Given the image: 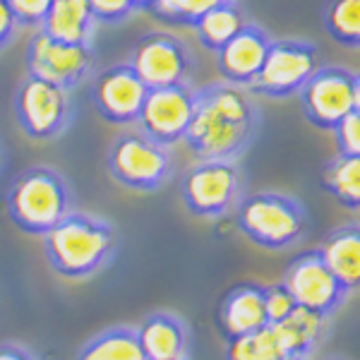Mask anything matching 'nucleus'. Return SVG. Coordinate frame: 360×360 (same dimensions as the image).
I'll list each match as a JSON object with an SVG mask.
<instances>
[{"label":"nucleus","instance_id":"5","mask_svg":"<svg viewBox=\"0 0 360 360\" xmlns=\"http://www.w3.org/2000/svg\"><path fill=\"white\" fill-rule=\"evenodd\" d=\"M17 127L34 142H53L65 135L75 120L72 91L63 89L39 75L27 72L13 94Z\"/></svg>","mask_w":360,"mask_h":360},{"label":"nucleus","instance_id":"15","mask_svg":"<svg viewBox=\"0 0 360 360\" xmlns=\"http://www.w3.org/2000/svg\"><path fill=\"white\" fill-rule=\"evenodd\" d=\"M269 44V32L264 27L255 25V22H248L224 49H219L214 53L217 56V70L224 82L248 89L252 84V79L259 75V70H262Z\"/></svg>","mask_w":360,"mask_h":360},{"label":"nucleus","instance_id":"31","mask_svg":"<svg viewBox=\"0 0 360 360\" xmlns=\"http://www.w3.org/2000/svg\"><path fill=\"white\" fill-rule=\"evenodd\" d=\"M17 32H20V27H17L15 15H13V10H10L8 0H0V51L13 46V41L17 39Z\"/></svg>","mask_w":360,"mask_h":360},{"label":"nucleus","instance_id":"10","mask_svg":"<svg viewBox=\"0 0 360 360\" xmlns=\"http://www.w3.org/2000/svg\"><path fill=\"white\" fill-rule=\"evenodd\" d=\"M127 63L147 89L190 84L195 72V56L190 46L164 29L142 34L127 53Z\"/></svg>","mask_w":360,"mask_h":360},{"label":"nucleus","instance_id":"27","mask_svg":"<svg viewBox=\"0 0 360 360\" xmlns=\"http://www.w3.org/2000/svg\"><path fill=\"white\" fill-rule=\"evenodd\" d=\"M98 27H120L137 13L135 0H89Z\"/></svg>","mask_w":360,"mask_h":360},{"label":"nucleus","instance_id":"14","mask_svg":"<svg viewBox=\"0 0 360 360\" xmlns=\"http://www.w3.org/2000/svg\"><path fill=\"white\" fill-rule=\"evenodd\" d=\"M353 77L356 72L348 68L319 65L298 91L307 123L317 130L332 132L353 111Z\"/></svg>","mask_w":360,"mask_h":360},{"label":"nucleus","instance_id":"32","mask_svg":"<svg viewBox=\"0 0 360 360\" xmlns=\"http://www.w3.org/2000/svg\"><path fill=\"white\" fill-rule=\"evenodd\" d=\"M0 360H37L27 348L17 344H0Z\"/></svg>","mask_w":360,"mask_h":360},{"label":"nucleus","instance_id":"29","mask_svg":"<svg viewBox=\"0 0 360 360\" xmlns=\"http://www.w3.org/2000/svg\"><path fill=\"white\" fill-rule=\"evenodd\" d=\"M51 3H53V0H8L20 29L41 27L46 15H49V10H51Z\"/></svg>","mask_w":360,"mask_h":360},{"label":"nucleus","instance_id":"38","mask_svg":"<svg viewBox=\"0 0 360 360\" xmlns=\"http://www.w3.org/2000/svg\"><path fill=\"white\" fill-rule=\"evenodd\" d=\"M180 360H188V358H180Z\"/></svg>","mask_w":360,"mask_h":360},{"label":"nucleus","instance_id":"2","mask_svg":"<svg viewBox=\"0 0 360 360\" xmlns=\"http://www.w3.org/2000/svg\"><path fill=\"white\" fill-rule=\"evenodd\" d=\"M44 240V255L51 269L70 281H82L98 274L118 250V231L103 217L70 212L58 221Z\"/></svg>","mask_w":360,"mask_h":360},{"label":"nucleus","instance_id":"21","mask_svg":"<svg viewBox=\"0 0 360 360\" xmlns=\"http://www.w3.org/2000/svg\"><path fill=\"white\" fill-rule=\"evenodd\" d=\"M248 15L243 10V5L238 0H221L219 5H214L212 10H207L200 20L195 22V34L197 41L202 44V49L217 53L219 49H224L231 39L248 25Z\"/></svg>","mask_w":360,"mask_h":360},{"label":"nucleus","instance_id":"17","mask_svg":"<svg viewBox=\"0 0 360 360\" xmlns=\"http://www.w3.org/2000/svg\"><path fill=\"white\" fill-rule=\"evenodd\" d=\"M135 329L147 360L188 358V327L173 312H149Z\"/></svg>","mask_w":360,"mask_h":360},{"label":"nucleus","instance_id":"33","mask_svg":"<svg viewBox=\"0 0 360 360\" xmlns=\"http://www.w3.org/2000/svg\"><path fill=\"white\" fill-rule=\"evenodd\" d=\"M353 108L360 113V72H356V77H353Z\"/></svg>","mask_w":360,"mask_h":360},{"label":"nucleus","instance_id":"4","mask_svg":"<svg viewBox=\"0 0 360 360\" xmlns=\"http://www.w3.org/2000/svg\"><path fill=\"white\" fill-rule=\"evenodd\" d=\"M236 226L264 250H286L305 236L310 217L300 200L283 193H252L236 205Z\"/></svg>","mask_w":360,"mask_h":360},{"label":"nucleus","instance_id":"7","mask_svg":"<svg viewBox=\"0 0 360 360\" xmlns=\"http://www.w3.org/2000/svg\"><path fill=\"white\" fill-rule=\"evenodd\" d=\"M180 197L193 217H226L243 197L240 166L231 159H197L180 178Z\"/></svg>","mask_w":360,"mask_h":360},{"label":"nucleus","instance_id":"35","mask_svg":"<svg viewBox=\"0 0 360 360\" xmlns=\"http://www.w3.org/2000/svg\"><path fill=\"white\" fill-rule=\"evenodd\" d=\"M3 161H5V149H3V144H0V166H3Z\"/></svg>","mask_w":360,"mask_h":360},{"label":"nucleus","instance_id":"25","mask_svg":"<svg viewBox=\"0 0 360 360\" xmlns=\"http://www.w3.org/2000/svg\"><path fill=\"white\" fill-rule=\"evenodd\" d=\"M226 360H283L274 329L266 327L226 339Z\"/></svg>","mask_w":360,"mask_h":360},{"label":"nucleus","instance_id":"11","mask_svg":"<svg viewBox=\"0 0 360 360\" xmlns=\"http://www.w3.org/2000/svg\"><path fill=\"white\" fill-rule=\"evenodd\" d=\"M147 91V84L137 77L130 63L123 60L111 63L91 75L89 98L98 118L108 125L127 127L137 123Z\"/></svg>","mask_w":360,"mask_h":360},{"label":"nucleus","instance_id":"3","mask_svg":"<svg viewBox=\"0 0 360 360\" xmlns=\"http://www.w3.org/2000/svg\"><path fill=\"white\" fill-rule=\"evenodd\" d=\"M75 195L68 178L53 166H29L17 173L5 195V209L17 229L29 236H46L72 212Z\"/></svg>","mask_w":360,"mask_h":360},{"label":"nucleus","instance_id":"12","mask_svg":"<svg viewBox=\"0 0 360 360\" xmlns=\"http://www.w3.org/2000/svg\"><path fill=\"white\" fill-rule=\"evenodd\" d=\"M195 113V86L173 84L149 89L137 115V130L161 147L183 142Z\"/></svg>","mask_w":360,"mask_h":360},{"label":"nucleus","instance_id":"8","mask_svg":"<svg viewBox=\"0 0 360 360\" xmlns=\"http://www.w3.org/2000/svg\"><path fill=\"white\" fill-rule=\"evenodd\" d=\"M319 65H322V53L312 41L271 39L262 70L248 86V91L264 98L295 96Z\"/></svg>","mask_w":360,"mask_h":360},{"label":"nucleus","instance_id":"6","mask_svg":"<svg viewBox=\"0 0 360 360\" xmlns=\"http://www.w3.org/2000/svg\"><path fill=\"white\" fill-rule=\"evenodd\" d=\"M106 168L118 185L135 193H156L173 176L171 147H161L139 130L113 137L106 154Z\"/></svg>","mask_w":360,"mask_h":360},{"label":"nucleus","instance_id":"18","mask_svg":"<svg viewBox=\"0 0 360 360\" xmlns=\"http://www.w3.org/2000/svg\"><path fill=\"white\" fill-rule=\"evenodd\" d=\"M269 327L274 329L283 358H310L324 336L327 317L303 305H295L291 315Z\"/></svg>","mask_w":360,"mask_h":360},{"label":"nucleus","instance_id":"19","mask_svg":"<svg viewBox=\"0 0 360 360\" xmlns=\"http://www.w3.org/2000/svg\"><path fill=\"white\" fill-rule=\"evenodd\" d=\"M317 250L348 291L360 288V224H344L329 231Z\"/></svg>","mask_w":360,"mask_h":360},{"label":"nucleus","instance_id":"34","mask_svg":"<svg viewBox=\"0 0 360 360\" xmlns=\"http://www.w3.org/2000/svg\"><path fill=\"white\" fill-rule=\"evenodd\" d=\"M135 3H137V13H147L149 15V10H152L159 0H135Z\"/></svg>","mask_w":360,"mask_h":360},{"label":"nucleus","instance_id":"36","mask_svg":"<svg viewBox=\"0 0 360 360\" xmlns=\"http://www.w3.org/2000/svg\"><path fill=\"white\" fill-rule=\"evenodd\" d=\"M283 360H310V358H283Z\"/></svg>","mask_w":360,"mask_h":360},{"label":"nucleus","instance_id":"16","mask_svg":"<svg viewBox=\"0 0 360 360\" xmlns=\"http://www.w3.org/2000/svg\"><path fill=\"white\" fill-rule=\"evenodd\" d=\"M266 327L264 286L252 281L238 283L219 303V329L224 339H233Z\"/></svg>","mask_w":360,"mask_h":360},{"label":"nucleus","instance_id":"1","mask_svg":"<svg viewBox=\"0 0 360 360\" xmlns=\"http://www.w3.org/2000/svg\"><path fill=\"white\" fill-rule=\"evenodd\" d=\"M262 125V111L245 86L212 82L195 89V113L183 142L197 159H240Z\"/></svg>","mask_w":360,"mask_h":360},{"label":"nucleus","instance_id":"23","mask_svg":"<svg viewBox=\"0 0 360 360\" xmlns=\"http://www.w3.org/2000/svg\"><path fill=\"white\" fill-rule=\"evenodd\" d=\"M322 188L346 209H360V156L336 154L322 168Z\"/></svg>","mask_w":360,"mask_h":360},{"label":"nucleus","instance_id":"26","mask_svg":"<svg viewBox=\"0 0 360 360\" xmlns=\"http://www.w3.org/2000/svg\"><path fill=\"white\" fill-rule=\"evenodd\" d=\"M219 3H221V0H159V3L149 10V15H152L154 20L164 22V25L193 29L195 22Z\"/></svg>","mask_w":360,"mask_h":360},{"label":"nucleus","instance_id":"30","mask_svg":"<svg viewBox=\"0 0 360 360\" xmlns=\"http://www.w3.org/2000/svg\"><path fill=\"white\" fill-rule=\"evenodd\" d=\"M334 144L339 154L360 156V113L353 108L351 113L334 127Z\"/></svg>","mask_w":360,"mask_h":360},{"label":"nucleus","instance_id":"13","mask_svg":"<svg viewBox=\"0 0 360 360\" xmlns=\"http://www.w3.org/2000/svg\"><path fill=\"white\" fill-rule=\"evenodd\" d=\"M283 286L291 291L295 303L315 310L319 315L329 317L346 303L348 288L339 278L334 276V271L329 269L324 262L319 250H307L300 252L291 264L283 271Z\"/></svg>","mask_w":360,"mask_h":360},{"label":"nucleus","instance_id":"28","mask_svg":"<svg viewBox=\"0 0 360 360\" xmlns=\"http://www.w3.org/2000/svg\"><path fill=\"white\" fill-rule=\"evenodd\" d=\"M295 305H298V303H295V298L291 295V291L283 286V281L264 286V315H266V324L281 322L283 317L291 315Z\"/></svg>","mask_w":360,"mask_h":360},{"label":"nucleus","instance_id":"37","mask_svg":"<svg viewBox=\"0 0 360 360\" xmlns=\"http://www.w3.org/2000/svg\"><path fill=\"white\" fill-rule=\"evenodd\" d=\"M332 360H341V358H332Z\"/></svg>","mask_w":360,"mask_h":360},{"label":"nucleus","instance_id":"20","mask_svg":"<svg viewBox=\"0 0 360 360\" xmlns=\"http://www.w3.org/2000/svg\"><path fill=\"white\" fill-rule=\"evenodd\" d=\"M39 29L49 32L56 39H63V41L94 44L98 25L91 15L89 0H53Z\"/></svg>","mask_w":360,"mask_h":360},{"label":"nucleus","instance_id":"22","mask_svg":"<svg viewBox=\"0 0 360 360\" xmlns=\"http://www.w3.org/2000/svg\"><path fill=\"white\" fill-rule=\"evenodd\" d=\"M75 360H147L135 327H111L91 336Z\"/></svg>","mask_w":360,"mask_h":360},{"label":"nucleus","instance_id":"9","mask_svg":"<svg viewBox=\"0 0 360 360\" xmlns=\"http://www.w3.org/2000/svg\"><path fill=\"white\" fill-rule=\"evenodd\" d=\"M27 72L72 91L96 72L94 44H72L34 29L27 41Z\"/></svg>","mask_w":360,"mask_h":360},{"label":"nucleus","instance_id":"24","mask_svg":"<svg viewBox=\"0 0 360 360\" xmlns=\"http://www.w3.org/2000/svg\"><path fill=\"white\" fill-rule=\"evenodd\" d=\"M322 20L332 41L360 51V0H327Z\"/></svg>","mask_w":360,"mask_h":360}]
</instances>
